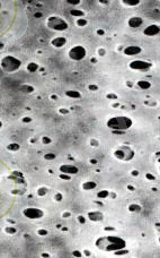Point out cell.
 Masks as SVG:
<instances>
[{
    "mask_svg": "<svg viewBox=\"0 0 160 258\" xmlns=\"http://www.w3.org/2000/svg\"><path fill=\"white\" fill-rule=\"evenodd\" d=\"M96 248L104 252H117L126 248V241L117 235H105L98 238L96 242Z\"/></svg>",
    "mask_w": 160,
    "mask_h": 258,
    "instance_id": "1",
    "label": "cell"
},
{
    "mask_svg": "<svg viewBox=\"0 0 160 258\" xmlns=\"http://www.w3.org/2000/svg\"><path fill=\"white\" fill-rule=\"evenodd\" d=\"M106 125L112 131H126L132 127L133 120L125 116H116L110 118Z\"/></svg>",
    "mask_w": 160,
    "mask_h": 258,
    "instance_id": "2",
    "label": "cell"
},
{
    "mask_svg": "<svg viewBox=\"0 0 160 258\" xmlns=\"http://www.w3.org/2000/svg\"><path fill=\"white\" fill-rule=\"evenodd\" d=\"M46 26L55 32H64L69 28L67 20L59 16H50L46 19Z\"/></svg>",
    "mask_w": 160,
    "mask_h": 258,
    "instance_id": "3",
    "label": "cell"
},
{
    "mask_svg": "<svg viewBox=\"0 0 160 258\" xmlns=\"http://www.w3.org/2000/svg\"><path fill=\"white\" fill-rule=\"evenodd\" d=\"M22 61L14 56H6L1 59V68L6 73H15L20 68Z\"/></svg>",
    "mask_w": 160,
    "mask_h": 258,
    "instance_id": "4",
    "label": "cell"
},
{
    "mask_svg": "<svg viewBox=\"0 0 160 258\" xmlns=\"http://www.w3.org/2000/svg\"><path fill=\"white\" fill-rule=\"evenodd\" d=\"M134 151L129 146H118L115 151H114V156L115 159H117L119 161H131L134 157Z\"/></svg>",
    "mask_w": 160,
    "mask_h": 258,
    "instance_id": "5",
    "label": "cell"
},
{
    "mask_svg": "<svg viewBox=\"0 0 160 258\" xmlns=\"http://www.w3.org/2000/svg\"><path fill=\"white\" fill-rule=\"evenodd\" d=\"M87 51L82 45H76L69 50V58L73 61H80L84 60L86 58Z\"/></svg>",
    "mask_w": 160,
    "mask_h": 258,
    "instance_id": "6",
    "label": "cell"
},
{
    "mask_svg": "<svg viewBox=\"0 0 160 258\" xmlns=\"http://www.w3.org/2000/svg\"><path fill=\"white\" fill-rule=\"evenodd\" d=\"M23 215L28 220H40L44 216V211L37 207H27L23 211Z\"/></svg>",
    "mask_w": 160,
    "mask_h": 258,
    "instance_id": "7",
    "label": "cell"
},
{
    "mask_svg": "<svg viewBox=\"0 0 160 258\" xmlns=\"http://www.w3.org/2000/svg\"><path fill=\"white\" fill-rule=\"evenodd\" d=\"M152 67L151 62L144 60H134L132 62H130V68L133 70H138V71H147Z\"/></svg>",
    "mask_w": 160,
    "mask_h": 258,
    "instance_id": "8",
    "label": "cell"
},
{
    "mask_svg": "<svg viewBox=\"0 0 160 258\" xmlns=\"http://www.w3.org/2000/svg\"><path fill=\"white\" fill-rule=\"evenodd\" d=\"M59 170L62 174H68V176H73L79 172V169L73 164H62Z\"/></svg>",
    "mask_w": 160,
    "mask_h": 258,
    "instance_id": "9",
    "label": "cell"
},
{
    "mask_svg": "<svg viewBox=\"0 0 160 258\" xmlns=\"http://www.w3.org/2000/svg\"><path fill=\"white\" fill-rule=\"evenodd\" d=\"M123 52L125 56H129V57H136L142 52V49L138 45H129L123 50Z\"/></svg>",
    "mask_w": 160,
    "mask_h": 258,
    "instance_id": "10",
    "label": "cell"
},
{
    "mask_svg": "<svg viewBox=\"0 0 160 258\" xmlns=\"http://www.w3.org/2000/svg\"><path fill=\"white\" fill-rule=\"evenodd\" d=\"M143 34L145 36H157L160 34V26L156 24L147 26L143 30Z\"/></svg>",
    "mask_w": 160,
    "mask_h": 258,
    "instance_id": "11",
    "label": "cell"
},
{
    "mask_svg": "<svg viewBox=\"0 0 160 258\" xmlns=\"http://www.w3.org/2000/svg\"><path fill=\"white\" fill-rule=\"evenodd\" d=\"M127 24L131 28H139L143 25V18L139 17V16H133L129 19Z\"/></svg>",
    "mask_w": 160,
    "mask_h": 258,
    "instance_id": "12",
    "label": "cell"
},
{
    "mask_svg": "<svg viewBox=\"0 0 160 258\" xmlns=\"http://www.w3.org/2000/svg\"><path fill=\"white\" fill-rule=\"evenodd\" d=\"M66 44H67V39L63 37V36H57V37H54V39L51 41V45H52L53 48H57V49L63 48Z\"/></svg>",
    "mask_w": 160,
    "mask_h": 258,
    "instance_id": "13",
    "label": "cell"
},
{
    "mask_svg": "<svg viewBox=\"0 0 160 258\" xmlns=\"http://www.w3.org/2000/svg\"><path fill=\"white\" fill-rule=\"evenodd\" d=\"M88 219L93 222H101L104 220V215L99 211H93L88 213Z\"/></svg>",
    "mask_w": 160,
    "mask_h": 258,
    "instance_id": "14",
    "label": "cell"
},
{
    "mask_svg": "<svg viewBox=\"0 0 160 258\" xmlns=\"http://www.w3.org/2000/svg\"><path fill=\"white\" fill-rule=\"evenodd\" d=\"M96 187H97V183H96L95 181H86V182H84V183L81 185V188L84 190H86V191L96 189Z\"/></svg>",
    "mask_w": 160,
    "mask_h": 258,
    "instance_id": "15",
    "label": "cell"
},
{
    "mask_svg": "<svg viewBox=\"0 0 160 258\" xmlns=\"http://www.w3.org/2000/svg\"><path fill=\"white\" fill-rule=\"evenodd\" d=\"M140 0H122V4L125 5L127 7H135L138 5H140Z\"/></svg>",
    "mask_w": 160,
    "mask_h": 258,
    "instance_id": "16",
    "label": "cell"
},
{
    "mask_svg": "<svg viewBox=\"0 0 160 258\" xmlns=\"http://www.w3.org/2000/svg\"><path fill=\"white\" fill-rule=\"evenodd\" d=\"M138 86L142 90H149L151 87V83L148 82V80H139L138 82Z\"/></svg>",
    "mask_w": 160,
    "mask_h": 258,
    "instance_id": "17",
    "label": "cell"
},
{
    "mask_svg": "<svg viewBox=\"0 0 160 258\" xmlns=\"http://www.w3.org/2000/svg\"><path fill=\"white\" fill-rule=\"evenodd\" d=\"M66 95L69 96V97H71V99H80L81 97V94L79 93V92H77V91H67L66 92Z\"/></svg>",
    "mask_w": 160,
    "mask_h": 258,
    "instance_id": "18",
    "label": "cell"
},
{
    "mask_svg": "<svg viewBox=\"0 0 160 258\" xmlns=\"http://www.w3.org/2000/svg\"><path fill=\"white\" fill-rule=\"evenodd\" d=\"M26 68H27V70H28L29 73H35V71L38 69V65L35 63V62H29Z\"/></svg>",
    "mask_w": 160,
    "mask_h": 258,
    "instance_id": "19",
    "label": "cell"
},
{
    "mask_svg": "<svg viewBox=\"0 0 160 258\" xmlns=\"http://www.w3.org/2000/svg\"><path fill=\"white\" fill-rule=\"evenodd\" d=\"M142 208L140 205H138V204H131V205H129V211L130 212H135V213H138V212H140Z\"/></svg>",
    "mask_w": 160,
    "mask_h": 258,
    "instance_id": "20",
    "label": "cell"
},
{
    "mask_svg": "<svg viewBox=\"0 0 160 258\" xmlns=\"http://www.w3.org/2000/svg\"><path fill=\"white\" fill-rule=\"evenodd\" d=\"M110 195V191L108 190H101L99 192H97V197L101 198V199H104V198H107Z\"/></svg>",
    "mask_w": 160,
    "mask_h": 258,
    "instance_id": "21",
    "label": "cell"
},
{
    "mask_svg": "<svg viewBox=\"0 0 160 258\" xmlns=\"http://www.w3.org/2000/svg\"><path fill=\"white\" fill-rule=\"evenodd\" d=\"M7 149H8V151H13V152H16V151L19 149V145H18L17 143H11V144L7 145Z\"/></svg>",
    "mask_w": 160,
    "mask_h": 258,
    "instance_id": "22",
    "label": "cell"
},
{
    "mask_svg": "<svg viewBox=\"0 0 160 258\" xmlns=\"http://www.w3.org/2000/svg\"><path fill=\"white\" fill-rule=\"evenodd\" d=\"M70 14L73 15V16H79V17H81V16H84L85 15V13L82 11V10H77V9L70 10Z\"/></svg>",
    "mask_w": 160,
    "mask_h": 258,
    "instance_id": "23",
    "label": "cell"
},
{
    "mask_svg": "<svg viewBox=\"0 0 160 258\" xmlns=\"http://www.w3.org/2000/svg\"><path fill=\"white\" fill-rule=\"evenodd\" d=\"M76 23L78 26H86L87 25V20H86L85 18H78Z\"/></svg>",
    "mask_w": 160,
    "mask_h": 258,
    "instance_id": "24",
    "label": "cell"
},
{
    "mask_svg": "<svg viewBox=\"0 0 160 258\" xmlns=\"http://www.w3.org/2000/svg\"><path fill=\"white\" fill-rule=\"evenodd\" d=\"M46 191H48V190L45 189L44 187L38 188V189H37V195H38V196H45V195H46Z\"/></svg>",
    "mask_w": 160,
    "mask_h": 258,
    "instance_id": "25",
    "label": "cell"
},
{
    "mask_svg": "<svg viewBox=\"0 0 160 258\" xmlns=\"http://www.w3.org/2000/svg\"><path fill=\"white\" fill-rule=\"evenodd\" d=\"M6 232L10 233V234H15L17 232V230L13 226H8V228H6Z\"/></svg>",
    "mask_w": 160,
    "mask_h": 258,
    "instance_id": "26",
    "label": "cell"
},
{
    "mask_svg": "<svg viewBox=\"0 0 160 258\" xmlns=\"http://www.w3.org/2000/svg\"><path fill=\"white\" fill-rule=\"evenodd\" d=\"M44 159H45V160H54V159H55V155L53 154V153H48V154L44 155Z\"/></svg>",
    "mask_w": 160,
    "mask_h": 258,
    "instance_id": "27",
    "label": "cell"
},
{
    "mask_svg": "<svg viewBox=\"0 0 160 258\" xmlns=\"http://www.w3.org/2000/svg\"><path fill=\"white\" fill-rule=\"evenodd\" d=\"M67 2L69 5H72V6H77V5H79L81 1L80 0H67Z\"/></svg>",
    "mask_w": 160,
    "mask_h": 258,
    "instance_id": "28",
    "label": "cell"
},
{
    "mask_svg": "<svg viewBox=\"0 0 160 258\" xmlns=\"http://www.w3.org/2000/svg\"><path fill=\"white\" fill-rule=\"evenodd\" d=\"M42 142L44 144H49V143H51V139L49 137H43Z\"/></svg>",
    "mask_w": 160,
    "mask_h": 258,
    "instance_id": "29",
    "label": "cell"
},
{
    "mask_svg": "<svg viewBox=\"0 0 160 258\" xmlns=\"http://www.w3.org/2000/svg\"><path fill=\"white\" fill-rule=\"evenodd\" d=\"M38 234L45 235V234H48V231H45V230H38Z\"/></svg>",
    "mask_w": 160,
    "mask_h": 258,
    "instance_id": "30",
    "label": "cell"
},
{
    "mask_svg": "<svg viewBox=\"0 0 160 258\" xmlns=\"http://www.w3.org/2000/svg\"><path fill=\"white\" fill-rule=\"evenodd\" d=\"M55 199H57V200H60V199H62V196H61L60 194H58V195L55 196Z\"/></svg>",
    "mask_w": 160,
    "mask_h": 258,
    "instance_id": "31",
    "label": "cell"
},
{
    "mask_svg": "<svg viewBox=\"0 0 160 258\" xmlns=\"http://www.w3.org/2000/svg\"><path fill=\"white\" fill-rule=\"evenodd\" d=\"M78 220H79L80 222H82V223H84V222H85V219H84V217H82V216H79V217H78Z\"/></svg>",
    "mask_w": 160,
    "mask_h": 258,
    "instance_id": "32",
    "label": "cell"
},
{
    "mask_svg": "<svg viewBox=\"0 0 160 258\" xmlns=\"http://www.w3.org/2000/svg\"><path fill=\"white\" fill-rule=\"evenodd\" d=\"M41 15H42V14H40V13H37V14H35V17H41Z\"/></svg>",
    "mask_w": 160,
    "mask_h": 258,
    "instance_id": "33",
    "label": "cell"
},
{
    "mask_svg": "<svg viewBox=\"0 0 160 258\" xmlns=\"http://www.w3.org/2000/svg\"><path fill=\"white\" fill-rule=\"evenodd\" d=\"M159 243H160V237H159Z\"/></svg>",
    "mask_w": 160,
    "mask_h": 258,
    "instance_id": "34",
    "label": "cell"
},
{
    "mask_svg": "<svg viewBox=\"0 0 160 258\" xmlns=\"http://www.w3.org/2000/svg\"><path fill=\"white\" fill-rule=\"evenodd\" d=\"M159 170H160V165H159Z\"/></svg>",
    "mask_w": 160,
    "mask_h": 258,
    "instance_id": "35",
    "label": "cell"
}]
</instances>
